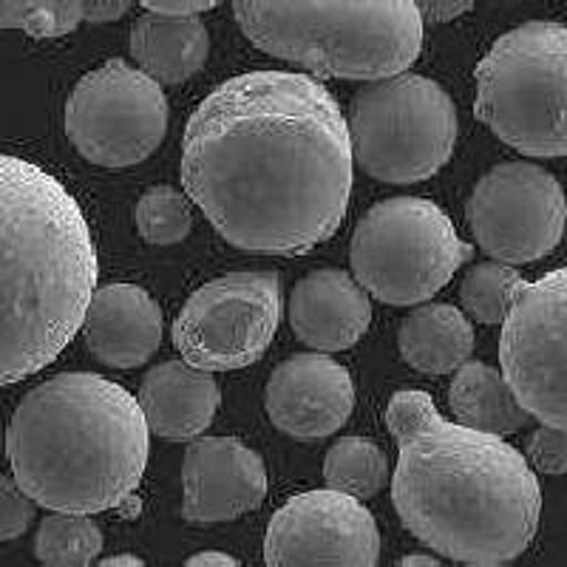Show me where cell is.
I'll use <instances>...</instances> for the list:
<instances>
[{"label": "cell", "mask_w": 567, "mask_h": 567, "mask_svg": "<svg viewBox=\"0 0 567 567\" xmlns=\"http://www.w3.org/2000/svg\"><path fill=\"white\" fill-rule=\"evenodd\" d=\"M499 367L530 417L567 429V267L516 287Z\"/></svg>", "instance_id": "cell-11"}, {"label": "cell", "mask_w": 567, "mask_h": 567, "mask_svg": "<svg viewBox=\"0 0 567 567\" xmlns=\"http://www.w3.org/2000/svg\"><path fill=\"white\" fill-rule=\"evenodd\" d=\"M457 109L437 80L392 74L352 100V154L372 179L412 185L437 174L457 145Z\"/></svg>", "instance_id": "cell-7"}, {"label": "cell", "mask_w": 567, "mask_h": 567, "mask_svg": "<svg viewBox=\"0 0 567 567\" xmlns=\"http://www.w3.org/2000/svg\"><path fill=\"white\" fill-rule=\"evenodd\" d=\"M83 332L91 354L105 367L136 369L159 349L162 310L136 284H109L91 292Z\"/></svg>", "instance_id": "cell-16"}, {"label": "cell", "mask_w": 567, "mask_h": 567, "mask_svg": "<svg viewBox=\"0 0 567 567\" xmlns=\"http://www.w3.org/2000/svg\"><path fill=\"white\" fill-rule=\"evenodd\" d=\"M97 272L78 199L34 162L0 154V386L45 369L74 341Z\"/></svg>", "instance_id": "cell-3"}, {"label": "cell", "mask_w": 567, "mask_h": 567, "mask_svg": "<svg viewBox=\"0 0 567 567\" xmlns=\"http://www.w3.org/2000/svg\"><path fill=\"white\" fill-rule=\"evenodd\" d=\"M103 550V530L89 514L54 511L40 523L34 536V556L49 567H85Z\"/></svg>", "instance_id": "cell-23"}, {"label": "cell", "mask_w": 567, "mask_h": 567, "mask_svg": "<svg viewBox=\"0 0 567 567\" xmlns=\"http://www.w3.org/2000/svg\"><path fill=\"white\" fill-rule=\"evenodd\" d=\"M187 565H236V559H233V556H227V554H196V556H190V559H187Z\"/></svg>", "instance_id": "cell-32"}, {"label": "cell", "mask_w": 567, "mask_h": 567, "mask_svg": "<svg viewBox=\"0 0 567 567\" xmlns=\"http://www.w3.org/2000/svg\"><path fill=\"white\" fill-rule=\"evenodd\" d=\"M474 114L505 145L536 159L567 156V27L530 20L477 65Z\"/></svg>", "instance_id": "cell-6"}, {"label": "cell", "mask_w": 567, "mask_h": 567, "mask_svg": "<svg viewBox=\"0 0 567 567\" xmlns=\"http://www.w3.org/2000/svg\"><path fill=\"white\" fill-rule=\"evenodd\" d=\"M210 54V34L199 14L145 12L131 29V58L159 85H179L199 74Z\"/></svg>", "instance_id": "cell-19"}, {"label": "cell", "mask_w": 567, "mask_h": 567, "mask_svg": "<svg viewBox=\"0 0 567 567\" xmlns=\"http://www.w3.org/2000/svg\"><path fill=\"white\" fill-rule=\"evenodd\" d=\"M233 14L261 52L321 78H392L423 52L412 0H233Z\"/></svg>", "instance_id": "cell-5"}, {"label": "cell", "mask_w": 567, "mask_h": 567, "mask_svg": "<svg viewBox=\"0 0 567 567\" xmlns=\"http://www.w3.org/2000/svg\"><path fill=\"white\" fill-rule=\"evenodd\" d=\"M519 284H523V276L514 270V265L485 261L465 272L463 284H460V301L474 321L503 323Z\"/></svg>", "instance_id": "cell-25"}, {"label": "cell", "mask_w": 567, "mask_h": 567, "mask_svg": "<svg viewBox=\"0 0 567 567\" xmlns=\"http://www.w3.org/2000/svg\"><path fill=\"white\" fill-rule=\"evenodd\" d=\"M381 559L378 523L358 496L323 488L307 491L272 514L265 536V561L290 565L372 567Z\"/></svg>", "instance_id": "cell-13"}, {"label": "cell", "mask_w": 567, "mask_h": 567, "mask_svg": "<svg viewBox=\"0 0 567 567\" xmlns=\"http://www.w3.org/2000/svg\"><path fill=\"white\" fill-rule=\"evenodd\" d=\"M417 7L420 18L429 20V23H449V20H457L460 14L471 12L477 0H412Z\"/></svg>", "instance_id": "cell-29"}, {"label": "cell", "mask_w": 567, "mask_h": 567, "mask_svg": "<svg viewBox=\"0 0 567 567\" xmlns=\"http://www.w3.org/2000/svg\"><path fill=\"white\" fill-rule=\"evenodd\" d=\"M369 323V292L349 272L316 270L292 287L290 327L307 347L343 352L367 336Z\"/></svg>", "instance_id": "cell-17"}, {"label": "cell", "mask_w": 567, "mask_h": 567, "mask_svg": "<svg viewBox=\"0 0 567 567\" xmlns=\"http://www.w3.org/2000/svg\"><path fill=\"white\" fill-rule=\"evenodd\" d=\"M182 488L187 523H227L265 503V460L236 437H196L182 460Z\"/></svg>", "instance_id": "cell-14"}, {"label": "cell", "mask_w": 567, "mask_h": 567, "mask_svg": "<svg viewBox=\"0 0 567 567\" xmlns=\"http://www.w3.org/2000/svg\"><path fill=\"white\" fill-rule=\"evenodd\" d=\"M71 145L100 168H131L148 159L168 134L165 91L125 60L89 71L65 103Z\"/></svg>", "instance_id": "cell-9"}, {"label": "cell", "mask_w": 567, "mask_h": 567, "mask_svg": "<svg viewBox=\"0 0 567 567\" xmlns=\"http://www.w3.org/2000/svg\"><path fill=\"white\" fill-rule=\"evenodd\" d=\"M111 565H142V559L131 554H120V556H109V559H103V567H111Z\"/></svg>", "instance_id": "cell-34"}, {"label": "cell", "mask_w": 567, "mask_h": 567, "mask_svg": "<svg viewBox=\"0 0 567 567\" xmlns=\"http://www.w3.org/2000/svg\"><path fill=\"white\" fill-rule=\"evenodd\" d=\"M145 423L154 434L174 443H190L210 429L221 392L213 372L187 361H168L142 378L136 394Z\"/></svg>", "instance_id": "cell-18"}, {"label": "cell", "mask_w": 567, "mask_h": 567, "mask_svg": "<svg viewBox=\"0 0 567 567\" xmlns=\"http://www.w3.org/2000/svg\"><path fill=\"white\" fill-rule=\"evenodd\" d=\"M352 136L307 74L247 71L202 100L182 136V185L219 236L258 256L332 239L352 196Z\"/></svg>", "instance_id": "cell-1"}, {"label": "cell", "mask_w": 567, "mask_h": 567, "mask_svg": "<svg viewBox=\"0 0 567 567\" xmlns=\"http://www.w3.org/2000/svg\"><path fill=\"white\" fill-rule=\"evenodd\" d=\"M400 354L423 374L457 372L474 352V327L452 303H420L400 323Z\"/></svg>", "instance_id": "cell-20"}, {"label": "cell", "mask_w": 567, "mask_h": 567, "mask_svg": "<svg viewBox=\"0 0 567 567\" xmlns=\"http://www.w3.org/2000/svg\"><path fill=\"white\" fill-rule=\"evenodd\" d=\"M474 250L440 205L420 196L386 199L367 210L352 236L354 278L383 303L412 307L437 296Z\"/></svg>", "instance_id": "cell-8"}, {"label": "cell", "mask_w": 567, "mask_h": 567, "mask_svg": "<svg viewBox=\"0 0 567 567\" xmlns=\"http://www.w3.org/2000/svg\"><path fill=\"white\" fill-rule=\"evenodd\" d=\"M134 0H80V9H83V20L89 23H111V20H120L131 9Z\"/></svg>", "instance_id": "cell-30"}, {"label": "cell", "mask_w": 567, "mask_h": 567, "mask_svg": "<svg viewBox=\"0 0 567 567\" xmlns=\"http://www.w3.org/2000/svg\"><path fill=\"white\" fill-rule=\"evenodd\" d=\"M352 409V374L327 354H292L278 363L267 383L272 425L296 440L329 437L347 423Z\"/></svg>", "instance_id": "cell-15"}, {"label": "cell", "mask_w": 567, "mask_h": 567, "mask_svg": "<svg viewBox=\"0 0 567 567\" xmlns=\"http://www.w3.org/2000/svg\"><path fill=\"white\" fill-rule=\"evenodd\" d=\"M145 12H168V14H199L207 9L219 7L221 0H134Z\"/></svg>", "instance_id": "cell-31"}, {"label": "cell", "mask_w": 567, "mask_h": 567, "mask_svg": "<svg viewBox=\"0 0 567 567\" xmlns=\"http://www.w3.org/2000/svg\"><path fill=\"white\" fill-rule=\"evenodd\" d=\"M151 429L134 394L94 372H63L20 400L7 432L14 480L34 503L103 514L142 483Z\"/></svg>", "instance_id": "cell-4"}, {"label": "cell", "mask_w": 567, "mask_h": 567, "mask_svg": "<svg viewBox=\"0 0 567 567\" xmlns=\"http://www.w3.org/2000/svg\"><path fill=\"white\" fill-rule=\"evenodd\" d=\"M398 443L392 503L400 523L440 559L505 565L539 530L542 488L523 452L499 434L440 417L429 392L392 394Z\"/></svg>", "instance_id": "cell-2"}, {"label": "cell", "mask_w": 567, "mask_h": 567, "mask_svg": "<svg viewBox=\"0 0 567 567\" xmlns=\"http://www.w3.org/2000/svg\"><path fill=\"white\" fill-rule=\"evenodd\" d=\"M440 556H425V554H414V556H403L400 565H437Z\"/></svg>", "instance_id": "cell-33"}, {"label": "cell", "mask_w": 567, "mask_h": 567, "mask_svg": "<svg viewBox=\"0 0 567 567\" xmlns=\"http://www.w3.org/2000/svg\"><path fill=\"white\" fill-rule=\"evenodd\" d=\"M34 523V499L18 480L0 477V542L18 539Z\"/></svg>", "instance_id": "cell-28"}, {"label": "cell", "mask_w": 567, "mask_h": 567, "mask_svg": "<svg viewBox=\"0 0 567 567\" xmlns=\"http://www.w3.org/2000/svg\"><path fill=\"white\" fill-rule=\"evenodd\" d=\"M449 406H452L457 423L488 434H514L525 429L530 414L516 400L514 389L508 386L499 369L480 361H465L454 374L449 389Z\"/></svg>", "instance_id": "cell-21"}, {"label": "cell", "mask_w": 567, "mask_h": 567, "mask_svg": "<svg viewBox=\"0 0 567 567\" xmlns=\"http://www.w3.org/2000/svg\"><path fill=\"white\" fill-rule=\"evenodd\" d=\"M194 202L171 185H156L136 202V230L148 245H179L194 227Z\"/></svg>", "instance_id": "cell-24"}, {"label": "cell", "mask_w": 567, "mask_h": 567, "mask_svg": "<svg viewBox=\"0 0 567 567\" xmlns=\"http://www.w3.org/2000/svg\"><path fill=\"white\" fill-rule=\"evenodd\" d=\"M528 463L539 474H567V429L542 423L528 440Z\"/></svg>", "instance_id": "cell-27"}, {"label": "cell", "mask_w": 567, "mask_h": 567, "mask_svg": "<svg viewBox=\"0 0 567 567\" xmlns=\"http://www.w3.org/2000/svg\"><path fill=\"white\" fill-rule=\"evenodd\" d=\"M83 23L80 0H0V29L63 38Z\"/></svg>", "instance_id": "cell-26"}, {"label": "cell", "mask_w": 567, "mask_h": 567, "mask_svg": "<svg viewBox=\"0 0 567 567\" xmlns=\"http://www.w3.org/2000/svg\"><path fill=\"white\" fill-rule=\"evenodd\" d=\"M281 323V278L241 270L207 281L187 298L171 338L182 361L207 372H233L265 358Z\"/></svg>", "instance_id": "cell-10"}, {"label": "cell", "mask_w": 567, "mask_h": 567, "mask_svg": "<svg viewBox=\"0 0 567 567\" xmlns=\"http://www.w3.org/2000/svg\"><path fill=\"white\" fill-rule=\"evenodd\" d=\"M327 488L343 491L358 499H369L389 483L386 454L367 437H341L323 460Z\"/></svg>", "instance_id": "cell-22"}, {"label": "cell", "mask_w": 567, "mask_h": 567, "mask_svg": "<svg viewBox=\"0 0 567 567\" xmlns=\"http://www.w3.org/2000/svg\"><path fill=\"white\" fill-rule=\"evenodd\" d=\"M465 216L491 258L530 265L550 256L565 236V187L534 162H503L477 182Z\"/></svg>", "instance_id": "cell-12"}]
</instances>
